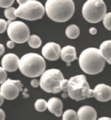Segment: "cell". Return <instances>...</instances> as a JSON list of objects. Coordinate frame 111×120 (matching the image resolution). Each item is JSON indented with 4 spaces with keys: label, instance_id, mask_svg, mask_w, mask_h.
<instances>
[{
    "label": "cell",
    "instance_id": "1",
    "mask_svg": "<svg viewBox=\"0 0 111 120\" xmlns=\"http://www.w3.org/2000/svg\"><path fill=\"white\" fill-rule=\"evenodd\" d=\"M44 8L50 20L56 22L63 23L72 18L75 6L73 0H47Z\"/></svg>",
    "mask_w": 111,
    "mask_h": 120
},
{
    "label": "cell",
    "instance_id": "2",
    "mask_svg": "<svg viewBox=\"0 0 111 120\" xmlns=\"http://www.w3.org/2000/svg\"><path fill=\"white\" fill-rule=\"evenodd\" d=\"M78 63L84 72L88 75H96L103 70L105 60L101 55L99 49L89 48L81 53Z\"/></svg>",
    "mask_w": 111,
    "mask_h": 120
},
{
    "label": "cell",
    "instance_id": "3",
    "mask_svg": "<svg viewBox=\"0 0 111 120\" xmlns=\"http://www.w3.org/2000/svg\"><path fill=\"white\" fill-rule=\"evenodd\" d=\"M45 69L46 62L44 58L37 53H27L20 59V71L28 77L35 78L41 76Z\"/></svg>",
    "mask_w": 111,
    "mask_h": 120
},
{
    "label": "cell",
    "instance_id": "4",
    "mask_svg": "<svg viewBox=\"0 0 111 120\" xmlns=\"http://www.w3.org/2000/svg\"><path fill=\"white\" fill-rule=\"evenodd\" d=\"M67 93L71 99L77 101L94 98V90L90 88L84 75H78L70 78L68 81Z\"/></svg>",
    "mask_w": 111,
    "mask_h": 120
},
{
    "label": "cell",
    "instance_id": "5",
    "mask_svg": "<svg viewBox=\"0 0 111 120\" xmlns=\"http://www.w3.org/2000/svg\"><path fill=\"white\" fill-rule=\"evenodd\" d=\"M64 79L63 73L58 69H49L41 75L40 86L47 93L58 94L61 92V84Z\"/></svg>",
    "mask_w": 111,
    "mask_h": 120
},
{
    "label": "cell",
    "instance_id": "6",
    "mask_svg": "<svg viewBox=\"0 0 111 120\" xmlns=\"http://www.w3.org/2000/svg\"><path fill=\"white\" fill-rule=\"evenodd\" d=\"M82 12L88 22L97 23L103 20L107 14V7L103 0H87L83 5Z\"/></svg>",
    "mask_w": 111,
    "mask_h": 120
},
{
    "label": "cell",
    "instance_id": "7",
    "mask_svg": "<svg viewBox=\"0 0 111 120\" xmlns=\"http://www.w3.org/2000/svg\"><path fill=\"white\" fill-rule=\"evenodd\" d=\"M45 8L41 2L37 0H28L16 8L17 17L28 21L41 19L45 14Z\"/></svg>",
    "mask_w": 111,
    "mask_h": 120
},
{
    "label": "cell",
    "instance_id": "8",
    "mask_svg": "<svg viewBox=\"0 0 111 120\" xmlns=\"http://www.w3.org/2000/svg\"><path fill=\"white\" fill-rule=\"evenodd\" d=\"M7 29L9 38L17 44H23L28 42L30 36V31L28 25L21 21L8 22Z\"/></svg>",
    "mask_w": 111,
    "mask_h": 120
},
{
    "label": "cell",
    "instance_id": "9",
    "mask_svg": "<svg viewBox=\"0 0 111 120\" xmlns=\"http://www.w3.org/2000/svg\"><path fill=\"white\" fill-rule=\"evenodd\" d=\"M22 90V84L19 80L7 79L0 87V92L3 98L7 100H13L19 95Z\"/></svg>",
    "mask_w": 111,
    "mask_h": 120
},
{
    "label": "cell",
    "instance_id": "10",
    "mask_svg": "<svg viewBox=\"0 0 111 120\" xmlns=\"http://www.w3.org/2000/svg\"><path fill=\"white\" fill-rule=\"evenodd\" d=\"M60 45L55 42H48L42 48L41 53L44 58L50 61H56L60 58Z\"/></svg>",
    "mask_w": 111,
    "mask_h": 120
},
{
    "label": "cell",
    "instance_id": "11",
    "mask_svg": "<svg viewBox=\"0 0 111 120\" xmlns=\"http://www.w3.org/2000/svg\"><path fill=\"white\" fill-rule=\"evenodd\" d=\"M20 59L14 53H8L5 55L1 59V67L7 71L14 72L19 68Z\"/></svg>",
    "mask_w": 111,
    "mask_h": 120
},
{
    "label": "cell",
    "instance_id": "12",
    "mask_svg": "<svg viewBox=\"0 0 111 120\" xmlns=\"http://www.w3.org/2000/svg\"><path fill=\"white\" fill-rule=\"evenodd\" d=\"M94 98L100 102H107L111 99V87L105 84H99L94 89Z\"/></svg>",
    "mask_w": 111,
    "mask_h": 120
},
{
    "label": "cell",
    "instance_id": "13",
    "mask_svg": "<svg viewBox=\"0 0 111 120\" xmlns=\"http://www.w3.org/2000/svg\"><path fill=\"white\" fill-rule=\"evenodd\" d=\"M78 120H96L97 112L92 106H82L77 111Z\"/></svg>",
    "mask_w": 111,
    "mask_h": 120
},
{
    "label": "cell",
    "instance_id": "14",
    "mask_svg": "<svg viewBox=\"0 0 111 120\" xmlns=\"http://www.w3.org/2000/svg\"><path fill=\"white\" fill-rule=\"evenodd\" d=\"M63 103L60 99L57 98H50L47 102V109L51 113L56 117H60L63 114Z\"/></svg>",
    "mask_w": 111,
    "mask_h": 120
},
{
    "label": "cell",
    "instance_id": "15",
    "mask_svg": "<svg viewBox=\"0 0 111 120\" xmlns=\"http://www.w3.org/2000/svg\"><path fill=\"white\" fill-rule=\"evenodd\" d=\"M60 57L63 61L66 63H71L77 59V52L75 47L72 45H67L61 49Z\"/></svg>",
    "mask_w": 111,
    "mask_h": 120
},
{
    "label": "cell",
    "instance_id": "16",
    "mask_svg": "<svg viewBox=\"0 0 111 120\" xmlns=\"http://www.w3.org/2000/svg\"><path fill=\"white\" fill-rule=\"evenodd\" d=\"M99 51L105 61L111 64V40L104 41L100 45Z\"/></svg>",
    "mask_w": 111,
    "mask_h": 120
},
{
    "label": "cell",
    "instance_id": "17",
    "mask_svg": "<svg viewBox=\"0 0 111 120\" xmlns=\"http://www.w3.org/2000/svg\"><path fill=\"white\" fill-rule=\"evenodd\" d=\"M65 34L70 39H75L80 34V29L77 25L75 24L69 25L65 29Z\"/></svg>",
    "mask_w": 111,
    "mask_h": 120
},
{
    "label": "cell",
    "instance_id": "18",
    "mask_svg": "<svg viewBox=\"0 0 111 120\" xmlns=\"http://www.w3.org/2000/svg\"><path fill=\"white\" fill-rule=\"evenodd\" d=\"M28 45L31 48L37 49V48H39L41 45L42 41L39 36L35 35V34H32L30 36L28 40Z\"/></svg>",
    "mask_w": 111,
    "mask_h": 120
},
{
    "label": "cell",
    "instance_id": "19",
    "mask_svg": "<svg viewBox=\"0 0 111 120\" xmlns=\"http://www.w3.org/2000/svg\"><path fill=\"white\" fill-rule=\"evenodd\" d=\"M62 120H78L77 112L72 109L67 110L62 114Z\"/></svg>",
    "mask_w": 111,
    "mask_h": 120
},
{
    "label": "cell",
    "instance_id": "20",
    "mask_svg": "<svg viewBox=\"0 0 111 120\" xmlns=\"http://www.w3.org/2000/svg\"><path fill=\"white\" fill-rule=\"evenodd\" d=\"M34 106L37 111L40 112H44L47 109V102L43 99H39L35 101Z\"/></svg>",
    "mask_w": 111,
    "mask_h": 120
},
{
    "label": "cell",
    "instance_id": "21",
    "mask_svg": "<svg viewBox=\"0 0 111 120\" xmlns=\"http://www.w3.org/2000/svg\"><path fill=\"white\" fill-rule=\"evenodd\" d=\"M15 11H16V8L10 7L5 9L4 15L9 21H14L17 18V15L15 14Z\"/></svg>",
    "mask_w": 111,
    "mask_h": 120
},
{
    "label": "cell",
    "instance_id": "22",
    "mask_svg": "<svg viewBox=\"0 0 111 120\" xmlns=\"http://www.w3.org/2000/svg\"><path fill=\"white\" fill-rule=\"evenodd\" d=\"M104 27L108 31H111V12H108L105 14L103 19Z\"/></svg>",
    "mask_w": 111,
    "mask_h": 120
},
{
    "label": "cell",
    "instance_id": "23",
    "mask_svg": "<svg viewBox=\"0 0 111 120\" xmlns=\"http://www.w3.org/2000/svg\"><path fill=\"white\" fill-rule=\"evenodd\" d=\"M14 0H0V7L1 8H8L13 5Z\"/></svg>",
    "mask_w": 111,
    "mask_h": 120
},
{
    "label": "cell",
    "instance_id": "24",
    "mask_svg": "<svg viewBox=\"0 0 111 120\" xmlns=\"http://www.w3.org/2000/svg\"><path fill=\"white\" fill-rule=\"evenodd\" d=\"M7 74L6 71L3 67H0V84L3 83L7 79Z\"/></svg>",
    "mask_w": 111,
    "mask_h": 120
},
{
    "label": "cell",
    "instance_id": "25",
    "mask_svg": "<svg viewBox=\"0 0 111 120\" xmlns=\"http://www.w3.org/2000/svg\"><path fill=\"white\" fill-rule=\"evenodd\" d=\"M8 25V22H7L5 20L0 18V34L3 33L7 31Z\"/></svg>",
    "mask_w": 111,
    "mask_h": 120
},
{
    "label": "cell",
    "instance_id": "26",
    "mask_svg": "<svg viewBox=\"0 0 111 120\" xmlns=\"http://www.w3.org/2000/svg\"><path fill=\"white\" fill-rule=\"evenodd\" d=\"M31 85L33 88H37L39 86H40V81H38L37 79H32L31 81Z\"/></svg>",
    "mask_w": 111,
    "mask_h": 120
},
{
    "label": "cell",
    "instance_id": "27",
    "mask_svg": "<svg viewBox=\"0 0 111 120\" xmlns=\"http://www.w3.org/2000/svg\"><path fill=\"white\" fill-rule=\"evenodd\" d=\"M7 47L9 49H13L14 47V42L13 40H9L7 42Z\"/></svg>",
    "mask_w": 111,
    "mask_h": 120
},
{
    "label": "cell",
    "instance_id": "28",
    "mask_svg": "<svg viewBox=\"0 0 111 120\" xmlns=\"http://www.w3.org/2000/svg\"><path fill=\"white\" fill-rule=\"evenodd\" d=\"M5 114L1 109H0V120H5Z\"/></svg>",
    "mask_w": 111,
    "mask_h": 120
},
{
    "label": "cell",
    "instance_id": "29",
    "mask_svg": "<svg viewBox=\"0 0 111 120\" xmlns=\"http://www.w3.org/2000/svg\"><path fill=\"white\" fill-rule=\"evenodd\" d=\"M89 32H90V33L92 35H95L97 32V29L95 28V27H91V28L90 29V30H89Z\"/></svg>",
    "mask_w": 111,
    "mask_h": 120
},
{
    "label": "cell",
    "instance_id": "30",
    "mask_svg": "<svg viewBox=\"0 0 111 120\" xmlns=\"http://www.w3.org/2000/svg\"><path fill=\"white\" fill-rule=\"evenodd\" d=\"M4 52H5V47L3 44H0V56L3 55Z\"/></svg>",
    "mask_w": 111,
    "mask_h": 120
},
{
    "label": "cell",
    "instance_id": "31",
    "mask_svg": "<svg viewBox=\"0 0 111 120\" xmlns=\"http://www.w3.org/2000/svg\"><path fill=\"white\" fill-rule=\"evenodd\" d=\"M4 99H5V98H3V95H2L1 93L0 92V106L3 105V102H4Z\"/></svg>",
    "mask_w": 111,
    "mask_h": 120
},
{
    "label": "cell",
    "instance_id": "32",
    "mask_svg": "<svg viewBox=\"0 0 111 120\" xmlns=\"http://www.w3.org/2000/svg\"><path fill=\"white\" fill-rule=\"evenodd\" d=\"M28 0H17V3L19 4V5H21L22 4L25 3L26 2H27Z\"/></svg>",
    "mask_w": 111,
    "mask_h": 120
},
{
    "label": "cell",
    "instance_id": "33",
    "mask_svg": "<svg viewBox=\"0 0 111 120\" xmlns=\"http://www.w3.org/2000/svg\"><path fill=\"white\" fill-rule=\"evenodd\" d=\"M97 120H111V118L108 117H101L99 118Z\"/></svg>",
    "mask_w": 111,
    "mask_h": 120
},
{
    "label": "cell",
    "instance_id": "34",
    "mask_svg": "<svg viewBox=\"0 0 111 120\" xmlns=\"http://www.w3.org/2000/svg\"><path fill=\"white\" fill-rule=\"evenodd\" d=\"M67 96H68V94H67V92H64V94H62V97L64 98H66Z\"/></svg>",
    "mask_w": 111,
    "mask_h": 120
}]
</instances>
